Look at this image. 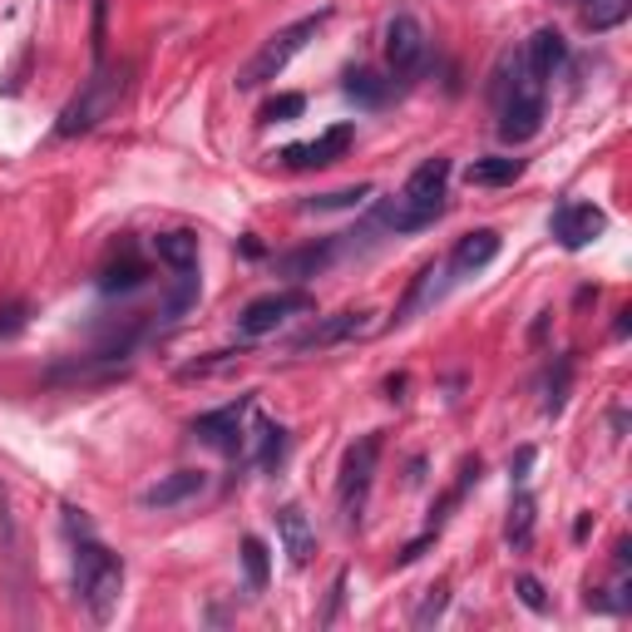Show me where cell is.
Listing matches in <instances>:
<instances>
[{
  "label": "cell",
  "mask_w": 632,
  "mask_h": 632,
  "mask_svg": "<svg viewBox=\"0 0 632 632\" xmlns=\"http://www.w3.org/2000/svg\"><path fill=\"white\" fill-rule=\"evenodd\" d=\"M538 124H544V79L524 65V54H515L499 70V139L529 144Z\"/></svg>",
  "instance_id": "1"
},
{
  "label": "cell",
  "mask_w": 632,
  "mask_h": 632,
  "mask_svg": "<svg viewBox=\"0 0 632 632\" xmlns=\"http://www.w3.org/2000/svg\"><path fill=\"white\" fill-rule=\"evenodd\" d=\"M445 183H450V159H425L406 178L396 203L381 208V223L396 227V233H420V227H430L445 213Z\"/></svg>",
  "instance_id": "2"
},
{
  "label": "cell",
  "mask_w": 632,
  "mask_h": 632,
  "mask_svg": "<svg viewBox=\"0 0 632 632\" xmlns=\"http://www.w3.org/2000/svg\"><path fill=\"white\" fill-rule=\"evenodd\" d=\"M75 593L89 608L95 622H109L119 608V593H124V558L109 554L95 538H79L75 548Z\"/></svg>",
  "instance_id": "3"
},
{
  "label": "cell",
  "mask_w": 632,
  "mask_h": 632,
  "mask_svg": "<svg viewBox=\"0 0 632 632\" xmlns=\"http://www.w3.org/2000/svg\"><path fill=\"white\" fill-rule=\"evenodd\" d=\"M326 15H332V11H317V15H301V21L282 25V30L272 35V40L262 45V50L252 54V60H247L243 70H237V89H262L268 79H277L282 70H287L292 60L301 54V45H307L311 35H317V30L326 25Z\"/></svg>",
  "instance_id": "4"
},
{
  "label": "cell",
  "mask_w": 632,
  "mask_h": 632,
  "mask_svg": "<svg viewBox=\"0 0 632 632\" xmlns=\"http://www.w3.org/2000/svg\"><path fill=\"white\" fill-rule=\"evenodd\" d=\"M375 464H381V435H361L351 450H346L342 480H336V504H342V524L346 529L361 524V509H365V494H371Z\"/></svg>",
  "instance_id": "5"
},
{
  "label": "cell",
  "mask_w": 632,
  "mask_h": 632,
  "mask_svg": "<svg viewBox=\"0 0 632 632\" xmlns=\"http://www.w3.org/2000/svg\"><path fill=\"white\" fill-rule=\"evenodd\" d=\"M119 95H124V75H114V70H95V79H89V85L79 89L75 99H70L65 114H60L54 134H60V139L89 134V129L99 124V119H109V109L119 104Z\"/></svg>",
  "instance_id": "6"
},
{
  "label": "cell",
  "mask_w": 632,
  "mask_h": 632,
  "mask_svg": "<svg viewBox=\"0 0 632 632\" xmlns=\"http://www.w3.org/2000/svg\"><path fill=\"white\" fill-rule=\"evenodd\" d=\"M301 311H311L307 292H268V297L247 301V307L237 311V332H243V336H268V332H277L287 317H301Z\"/></svg>",
  "instance_id": "7"
},
{
  "label": "cell",
  "mask_w": 632,
  "mask_h": 632,
  "mask_svg": "<svg viewBox=\"0 0 632 632\" xmlns=\"http://www.w3.org/2000/svg\"><path fill=\"white\" fill-rule=\"evenodd\" d=\"M247 406H252V396H237L233 406L198 416L188 430H194V435L203 439L208 450H218V455H237V450H243V416H247Z\"/></svg>",
  "instance_id": "8"
},
{
  "label": "cell",
  "mask_w": 632,
  "mask_h": 632,
  "mask_svg": "<svg viewBox=\"0 0 632 632\" xmlns=\"http://www.w3.org/2000/svg\"><path fill=\"white\" fill-rule=\"evenodd\" d=\"M386 60H391L396 75H410V70L425 60V25H420L410 11H400V15L386 21Z\"/></svg>",
  "instance_id": "9"
},
{
  "label": "cell",
  "mask_w": 632,
  "mask_h": 632,
  "mask_svg": "<svg viewBox=\"0 0 632 632\" xmlns=\"http://www.w3.org/2000/svg\"><path fill=\"white\" fill-rule=\"evenodd\" d=\"M346 149H351V124H336V129H326L322 139L282 149V163H287V169H297V173H311V169H326V163H336Z\"/></svg>",
  "instance_id": "10"
},
{
  "label": "cell",
  "mask_w": 632,
  "mask_h": 632,
  "mask_svg": "<svg viewBox=\"0 0 632 632\" xmlns=\"http://www.w3.org/2000/svg\"><path fill=\"white\" fill-rule=\"evenodd\" d=\"M603 227H608V218H603L593 203H563V208L554 213V237L568 247V252L588 247L593 237L603 233Z\"/></svg>",
  "instance_id": "11"
},
{
  "label": "cell",
  "mask_w": 632,
  "mask_h": 632,
  "mask_svg": "<svg viewBox=\"0 0 632 632\" xmlns=\"http://www.w3.org/2000/svg\"><path fill=\"white\" fill-rule=\"evenodd\" d=\"M494 258H499V233H494V227H480V233L460 237V247L450 252V272L455 277H474V272H484Z\"/></svg>",
  "instance_id": "12"
},
{
  "label": "cell",
  "mask_w": 632,
  "mask_h": 632,
  "mask_svg": "<svg viewBox=\"0 0 632 632\" xmlns=\"http://www.w3.org/2000/svg\"><path fill=\"white\" fill-rule=\"evenodd\" d=\"M277 534H282V548H287L292 563H311V554H317V529H311V519L301 515L297 504H282L277 509Z\"/></svg>",
  "instance_id": "13"
},
{
  "label": "cell",
  "mask_w": 632,
  "mask_h": 632,
  "mask_svg": "<svg viewBox=\"0 0 632 632\" xmlns=\"http://www.w3.org/2000/svg\"><path fill=\"white\" fill-rule=\"evenodd\" d=\"M365 311H336V317H326V322H317L311 332L297 336V351H322V346H336L346 342V336H361L365 332Z\"/></svg>",
  "instance_id": "14"
},
{
  "label": "cell",
  "mask_w": 632,
  "mask_h": 632,
  "mask_svg": "<svg viewBox=\"0 0 632 632\" xmlns=\"http://www.w3.org/2000/svg\"><path fill=\"white\" fill-rule=\"evenodd\" d=\"M568 60V45H563V35L554 30V25H544V30H534L529 35V45H524V65L534 70L538 79H548L558 65Z\"/></svg>",
  "instance_id": "15"
},
{
  "label": "cell",
  "mask_w": 632,
  "mask_h": 632,
  "mask_svg": "<svg viewBox=\"0 0 632 632\" xmlns=\"http://www.w3.org/2000/svg\"><path fill=\"white\" fill-rule=\"evenodd\" d=\"M194 494H203V474L178 470V474H169V480H159L153 490H144V509H173V504L194 499Z\"/></svg>",
  "instance_id": "16"
},
{
  "label": "cell",
  "mask_w": 632,
  "mask_h": 632,
  "mask_svg": "<svg viewBox=\"0 0 632 632\" xmlns=\"http://www.w3.org/2000/svg\"><path fill=\"white\" fill-rule=\"evenodd\" d=\"M153 258L169 262L173 272H194L198 268V237L194 233H159L153 237Z\"/></svg>",
  "instance_id": "17"
},
{
  "label": "cell",
  "mask_w": 632,
  "mask_h": 632,
  "mask_svg": "<svg viewBox=\"0 0 632 632\" xmlns=\"http://www.w3.org/2000/svg\"><path fill=\"white\" fill-rule=\"evenodd\" d=\"M144 282H149V262H139L134 252H124L119 262H109V268L99 272V292H109V297H114V292H139Z\"/></svg>",
  "instance_id": "18"
},
{
  "label": "cell",
  "mask_w": 632,
  "mask_h": 632,
  "mask_svg": "<svg viewBox=\"0 0 632 632\" xmlns=\"http://www.w3.org/2000/svg\"><path fill=\"white\" fill-rule=\"evenodd\" d=\"M519 173H524L519 159H474L470 169H464V183H470V188H504V183H515Z\"/></svg>",
  "instance_id": "19"
},
{
  "label": "cell",
  "mask_w": 632,
  "mask_h": 632,
  "mask_svg": "<svg viewBox=\"0 0 632 632\" xmlns=\"http://www.w3.org/2000/svg\"><path fill=\"white\" fill-rule=\"evenodd\" d=\"M628 15H632V0H583V25H588L593 35L618 30Z\"/></svg>",
  "instance_id": "20"
},
{
  "label": "cell",
  "mask_w": 632,
  "mask_h": 632,
  "mask_svg": "<svg viewBox=\"0 0 632 632\" xmlns=\"http://www.w3.org/2000/svg\"><path fill=\"white\" fill-rule=\"evenodd\" d=\"M326 258H332V247H301V252H287V258H277V272L282 277H317V272L326 268Z\"/></svg>",
  "instance_id": "21"
},
{
  "label": "cell",
  "mask_w": 632,
  "mask_h": 632,
  "mask_svg": "<svg viewBox=\"0 0 632 632\" xmlns=\"http://www.w3.org/2000/svg\"><path fill=\"white\" fill-rule=\"evenodd\" d=\"M375 188L371 183H351V188H336V194H322V198H307V213H336V208H356V203H365Z\"/></svg>",
  "instance_id": "22"
},
{
  "label": "cell",
  "mask_w": 632,
  "mask_h": 632,
  "mask_svg": "<svg viewBox=\"0 0 632 632\" xmlns=\"http://www.w3.org/2000/svg\"><path fill=\"white\" fill-rule=\"evenodd\" d=\"M243 568H247V588L252 593L268 588V544L262 538H252V534L243 538Z\"/></svg>",
  "instance_id": "23"
},
{
  "label": "cell",
  "mask_w": 632,
  "mask_h": 632,
  "mask_svg": "<svg viewBox=\"0 0 632 632\" xmlns=\"http://www.w3.org/2000/svg\"><path fill=\"white\" fill-rule=\"evenodd\" d=\"M529 538H534V499H529V494H519L515 509H509V544L529 548Z\"/></svg>",
  "instance_id": "24"
},
{
  "label": "cell",
  "mask_w": 632,
  "mask_h": 632,
  "mask_svg": "<svg viewBox=\"0 0 632 632\" xmlns=\"http://www.w3.org/2000/svg\"><path fill=\"white\" fill-rule=\"evenodd\" d=\"M346 95L361 99V104H381V99H386V85H381L371 70H351V75H346Z\"/></svg>",
  "instance_id": "25"
},
{
  "label": "cell",
  "mask_w": 632,
  "mask_h": 632,
  "mask_svg": "<svg viewBox=\"0 0 632 632\" xmlns=\"http://www.w3.org/2000/svg\"><path fill=\"white\" fill-rule=\"evenodd\" d=\"M301 109H307V99H301V95H272L268 104H262V124H292Z\"/></svg>",
  "instance_id": "26"
},
{
  "label": "cell",
  "mask_w": 632,
  "mask_h": 632,
  "mask_svg": "<svg viewBox=\"0 0 632 632\" xmlns=\"http://www.w3.org/2000/svg\"><path fill=\"white\" fill-rule=\"evenodd\" d=\"M258 435H262V450H258V464H262V470H272V464H277V460H282V450H287V430H282V425H262V430H258Z\"/></svg>",
  "instance_id": "27"
},
{
  "label": "cell",
  "mask_w": 632,
  "mask_h": 632,
  "mask_svg": "<svg viewBox=\"0 0 632 632\" xmlns=\"http://www.w3.org/2000/svg\"><path fill=\"white\" fill-rule=\"evenodd\" d=\"M445 603H450V588H445V583H435V588L425 593V603L416 608V628H430V622L445 612Z\"/></svg>",
  "instance_id": "28"
},
{
  "label": "cell",
  "mask_w": 632,
  "mask_h": 632,
  "mask_svg": "<svg viewBox=\"0 0 632 632\" xmlns=\"http://www.w3.org/2000/svg\"><path fill=\"white\" fill-rule=\"evenodd\" d=\"M346 579H351V573H336L332 598H326V612H322V628H332V622H336V612H342V603H346Z\"/></svg>",
  "instance_id": "29"
},
{
  "label": "cell",
  "mask_w": 632,
  "mask_h": 632,
  "mask_svg": "<svg viewBox=\"0 0 632 632\" xmlns=\"http://www.w3.org/2000/svg\"><path fill=\"white\" fill-rule=\"evenodd\" d=\"M515 588H519V598H524V608H534V612L548 608V598H544V588H538V579H529V573H524Z\"/></svg>",
  "instance_id": "30"
},
{
  "label": "cell",
  "mask_w": 632,
  "mask_h": 632,
  "mask_svg": "<svg viewBox=\"0 0 632 632\" xmlns=\"http://www.w3.org/2000/svg\"><path fill=\"white\" fill-rule=\"evenodd\" d=\"M568 371H573V365H568V361H558V381H554V386H548V400H544V410H548V416H558V410H563V386H568Z\"/></svg>",
  "instance_id": "31"
}]
</instances>
